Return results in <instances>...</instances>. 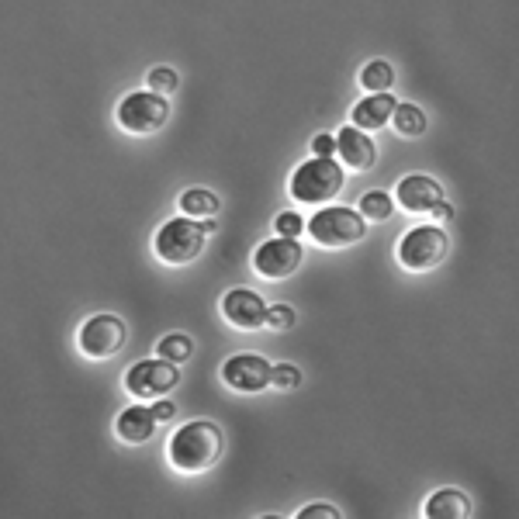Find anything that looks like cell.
Listing matches in <instances>:
<instances>
[{"instance_id":"5bb4252c","label":"cell","mask_w":519,"mask_h":519,"mask_svg":"<svg viewBox=\"0 0 519 519\" xmlns=\"http://www.w3.org/2000/svg\"><path fill=\"white\" fill-rule=\"evenodd\" d=\"M395 108H398V101L391 94H371L360 104H353L350 122H353V129H360V132H378L391 122Z\"/></svg>"},{"instance_id":"cb8c5ba5","label":"cell","mask_w":519,"mask_h":519,"mask_svg":"<svg viewBox=\"0 0 519 519\" xmlns=\"http://www.w3.org/2000/svg\"><path fill=\"white\" fill-rule=\"evenodd\" d=\"M267 326L277 329V333L291 329V326H295V308H291V305H274V308H267Z\"/></svg>"},{"instance_id":"4fadbf2b","label":"cell","mask_w":519,"mask_h":519,"mask_svg":"<svg viewBox=\"0 0 519 519\" xmlns=\"http://www.w3.org/2000/svg\"><path fill=\"white\" fill-rule=\"evenodd\" d=\"M336 156L343 160V167L350 170H371L378 163V146L371 142V135L360 129H343L336 135Z\"/></svg>"},{"instance_id":"603a6c76","label":"cell","mask_w":519,"mask_h":519,"mask_svg":"<svg viewBox=\"0 0 519 519\" xmlns=\"http://www.w3.org/2000/svg\"><path fill=\"white\" fill-rule=\"evenodd\" d=\"M270 385H277L281 391H291L302 385V374H298L295 364H277L274 371H270Z\"/></svg>"},{"instance_id":"83f0119b","label":"cell","mask_w":519,"mask_h":519,"mask_svg":"<svg viewBox=\"0 0 519 519\" xmlns=\"http://www.w3.org/2000/svg\"><path fill=\"white\" fill-rule=\"evenodd\" d=\"M153 412H156V419H170L173 416V402H156Z\"/></svg>"},{"instance_id":"2e32d148","label":"cell","mask_w":519,"mask_h":519,"mask_svg":"<svg viewBox=\"0 0 519 519\" xmlns=\"http://www.w3.org/2000/svg\"><path fill=\"white\" fill-rule=\"evenodd\" d=\"M471 513H475L471 499L464 492H457V488H440L426 502V516L430 519H468Z\"/></svg>"},{"instance_id":"44dd1931","label":"cell","mask_w":519,"mask_h":519,"mask_svg":"<svg viewBox=\"0 0 519 519\" xmlns=\"http://www.w3.org/2000/svg\"><path fill=\"white\" fill-rule=\"evenodd\" d=\"M156 350H160V357L170 360V364H184V360L194 353V346H191V340H187L184 333H170V336H163Z\"/></svg>"},{"instance_id":"9a60e30c","label":"cell","mask_w":519,"mask_h":519,"mask_svg":"<svg viewBox=\"0 0 519 519\" xmlns=\"http://www.w3.org/2000/svg\"><path fill=\"white\" fill-rule=\"evenodd\" d=\"M156 412L146 409V405H132V409H125L122 416H118L115 423V433L122 436L125 443H146L149 436L156 433Z\"/></svg>"},{"instance_id":"e0dca14e","label":"cell","mask_w":519,"mask_h":519,"mask_svg":"<svg viewBox=\"0 0 519 519\" xmlns=\"http://www.w3.org/2000/svg\"><path fill=\"white\" fill-rule=\"evenodd\" d=\"M218 198L212 191H205V187H191V191L180 194V212H184V218H215L218 215Z\"/></svg>"},{"instance_id":"7c38bea8","label":"cell","mask_w":519,"mask_h":519,"mask_svg":"<svg viewBox=\"0 0 519 519\" xmlns=\"http://www.w3.org/2000/svg\"><path fill=\"white\" fill-rule=\"evenodd\" d=\"M222 315L229 319V326L246 329V333L267 326V305H263L260 295H253V291L246 288H232L229 295L222 298Z\"/></svg>"},{"instance_id":"7a4b0ae2","label":"cell","mask_w":519,"mask_h":519,"mask_svg":"<svg viewBox=\"0 0 519 519\" xmlns=\"http://www.w3.org/2000/svg\"><path fill=\"white\" fill-rule=\"evenodd\" d=\"M343 167L336 160H308L291 177V198L302 205H326L343 191Z\"/></svg>"},{"instance_id":"9c48e42d","label":"cell","mask_w":519,"mask_h":519,"mask_svg":"<svg viewBox=\"0 0 519 519\" xmlns=\"http://www.w3.org/2000/svg\"><path fill=\"white\" fill-rule=\"evenodd\" d=\"M305 260V250L298 246V239H270V243H263L257 253H253V267H257L260 277H267V281H284V277H291L298 267H302Z\"/></svg>"},{"instance_id":"8fae6325","label":"cell","mask_w":519,"mask_h":519,"mask_svg":"<svg viewBox=\"0 0 519 519\" xmlns=\"http://www.w3.org/2000/svg\"><path fill=\"white\" fill-rule=\"evenodd\" d=\"M398 205L405 212L433 215V208L443 205V187L426 173H409V177L398 180Z\"/></svg>"},{"instance_id":"3957f363","label":"cell","mask_w":519,"mask_h":519,"mask_svg":"<svg viewBox=\"0 0 519 519\" xmlns=\"http://www.w3.org/2000/svg\"><path fill=\"white\" fill-rule=\"evenodd\" d=\"M153 246H156V257L163 263L184 267V263L198 260L201 250H205V229H201V222H194V218H173V222H167L156 232Z\"/></svg>"},{"instance_id":"5b68a950","label":"cell","mask_w":519,"mask_h":519,"mask_svg":"<svg viewBox=\"0 0 519 519\" xmlns=\"http://www.w3.org/2000/svg\"><path fill=\"white\" fill-rule=\"evenodd\" d=\"M170 118V104L167 97L153 94V90H139V94L122 97L118 104V125L132 135H149L160 132Z\"/></svg>"},{"instance_id":"6da1fadb","label":"cell","mask_w":519,"mask_h":519,"mask_svg":"<svg viewBox=\"0 0 519 519\" xmlns=\"http://www.w3.org/2000/svg\"><path fill=\"white\" fill-rule=\"evenodd\" d=\"M170 464L184 475H198V471H208L212 464H218L222 457V430L208 419H194V423L180 426L177 433L170 436Z\"/></svg>"},{"instance_id":"ba28073f","label":"cell","mask_w":519,"mask_h":519,"mask_svg":"<svg viewBox=\"0 0 519 519\" xmlns=\"http://www.w3.org/2000/svg\"><path fill=\"white\" fill-rule=\"evenodd\" d=\"M180 381V371L177 364L170 360H139V364L129 367L125 374V388L132 391L135 398H160V395H170Z\"/></svg>"},{"instance_id":"52a82bcc","label":"cell","mask_w":519,"mask_h":519,"mask_svg":"<svg viewBox=\"0 0 519 519\" xmlns=\"http://www.w3.org/2000/svg\"><path fill=\"white\" fill-rule=\"evenodd\" d=\"M129 340V329L118 315H94V319L84 322L80 329V350L94 360H108L115 357L118 350Z\"/></svg>"},{"instance_id":"277c9868","label":"cell","mask_w":519,"mask_h":519,"mask_svg":"<svg viewBox=\"0 0 519 519\" xmlns=\"http://www.w3.org/2000/svg\"><path fill=\"white\" fill-rule=\"evenodd\" d=\"M308 232H312V239L319 246L340 250V246H353L364 239L367 222L353 212V208H322V212H315V218L308 222Z\"/></svg>"},{"instance_id":"7402d4cb","label":"cell","mask_w":519,"mask_h":519,"mask_svg":"<svg viewBox=\"0 0 519 519\" xmlns=\"http://www.w3.org/2000/svg\"><path fill=\"white\" fill-rule=\"evenodd\" d=\"M149 90H153V94H173V90H177V84H180V77H177V70H170V66H156L153 73H149Z\"/></svg>"},{"instance_id":"30bf717a","label":"cell","mask_w":519,"mask_h":519,"mask_svg":"<svg viewBox=\"0 0 519 519\" xmlns=\"http://www.w3.org/2000/svg\"><path fill=\"white\" fill-rule=\"evenodd\" d=\"M270 371H274V367H270L263 357H257V353H239V357L225 360L222 381L232 391L253 395V391H263V388L270 385Z\"/></svg>"},{"instance_id":"d6986e66","label":"cell","mask_w":519,"mask_h":519,"mask_svg":"<svg viewBox=\"0 0 519 519\" xmlns=\"http://www.w3.org/2000/svg\"><path fill=\"white\" fill-rule=\"evenodd\" d=\"M391 125H395L402 135H409V139H416V135L426 132V115H423V108H416V104H398L395 115H391Z\"/></svg>"},{"instance_id":"ac0fdd59","label":"cell","mask_w":519,"mask_h":519,"mask_svg":"<svg viewBox=\"0 0 519 519\" xmlns=\"http://www.w3.org/2000/svg\"><path fill=\"white\" fill-rule=\"evenodd\" d=\"M391 84H395V70L385 59H371V63L360 70V87L371 90V94H388Z\"/></svg>"},{"instance_id":"ffe728a7","label":"cell","mask_w":519,"mask_h":519,"mask_svg":"<svg viewBox=\"0 0 519 519\" xmlns=\"http://www.w3.org/2000/svg\"><path fill=\"white\" fill-rule=\"evenodd\" d=\"M391 212H395V205H391V198L385 191H371L360 198V218L364 222H385V218H391Z\"/></svg>"},{"instance_id":"f1b7e54d","label":"cell","mask_w":519,"mask_h":519,"mask_svg":"<svg viewBox=\"0 0 519 519\" xmlns=\"http://www.w3.org/2000/svg\"><path fill=\"white\" fill-rule=\"evenodd\" d=\"M433 218H450V208H447V201H443V205H436V208H433Z\"/></svg>"},{"instance_id":"d4e9b609","label":"cell","mask_w":519,"mask_h":519,"mask_svg":"<svg viewBox=\"0 0 519 519\" xmlns=\"http://www.w3.org/2000/svg\"><path fill=\"white\" fill-rule=\"evenodd\" d=\"M302 229H305L302 215H295V212L277 215V232H281L284 239H298V232H302Z\"/></svg>"},{"instance_id":"4316f807","label":"cell","mask_w":519,"mask_h":519,"mask_svg":"<svg viewBox=\"0 0 519 519\" xmlns=\"http://www.w3.org/2000/svg\"><path fill=\"white\" fill-rule=\"evenodd\" d=\"M312 149H315V156H319V160H333V153H336V135H315Z\"/></svg>"},{"instance_id":"484cf974","label":"cell","mask_w":519,"mask_h":519,"mask_svg":"<svg viewBox=\"0 0 519 519\" xmlns=\"http://www.w3.org/2000/svg\"><path fill=\"white\" fill-rule=\"evenodd\" d=\"M298 519H340V513L333 506H326V502H312V506L298 513Z\"/></svg>"},{"instance_id":"8992f818","label":"cell","mask_w":519,"mask_h":519,"mask_svg":"<svg viewBox=\"0 0 519 519\" xmlns=\"http://www.w3.org/2000/svg\"><path fill=\"white\" fill-rule=\"evenodd\" d=\"M443 257H447V236L436 225L409 229L402 243H398V260H402L405 270H433L440 267Z\"/></svg>"}]
</instances>
